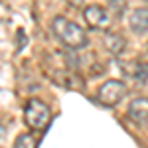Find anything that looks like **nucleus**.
Masks as SVG:
<instances>
[{
    "instance_id": "f03ea898",
    "label": "nucleus",
    "mask_w": 148,
    "mask_h": 148,
    "mask_svg": "<svg viewBox=\"0 0 148 148\" xmlns=\"http://www.w3.org/2000/svg\"><path fill=\"white\" fill-rule=\"evenodd\" d=\"M24 121H26L28 128L42 130L49 121V107L40 99H30L24 107Z\"/></svg>"
},
{
    "instance_id": "9d476101",
    "label": "nucleus",
    "mask_w": 148,
    "mask_h": 148,
    "mask_svg": "<svg viewBox=\"0 0 148 148\" xmlns=\"http://www.w3.org/2000/svg\"><path fill=\"white\" fill-rule=\"evenodd\" d=\"M126 2H128V0H109L111 8H114L116 14H123V10L126 8Z\"/></svg>"
},
{
    "instance_id": "0eeeda50",
    "label": "nucleus",
    "mask_w": 148,
    "mask_h": 148,
    "mask_svg": "<svg viewBox=\"0 0 148 148\" xmlns=\"http://www.w3.org/2000/svg\"><path fill=\"white\" fill-rule=\"evenodd\" d=\"M103 46H105V49L109 51V53H113V56H121L123 51L126 49V42L123 36L119 34H105V38H103Z\"/></svg>"
},
{
    "instance_id": "7ed1b4c3",
    "label": "nucleus",
    "mask_w": 148,
    "mask_h": 148,
    "mask_svg": "<svg viewBox=\"0 0 148 148\" xmlns=\"http://www.w3.org/2000/svg\"><path fill=\"white\" fill-rule=\"evenodd\" d=\"M126 95V85L119 79H109L101 85V89L97 93V101L103 107H114L123 101Z\"/></svg>"
},
{
    "instance_id": "1a4fd4ad",
    "label": "nucleus",
    "mask_w": 148,
    "mask_h": 148,
    "mask_svg": "<svg viewBox=\"0 0 148 148\" xmlns=\"http://www.w3.org/2000/svg\"><path fill=\"white\" fill-rule=\"evenodd\" d=\"M36 138L32 134H20V136L16 138V142H14V148H36Z\"/></svg>"
},
{
    "instance_id": "6e6552de",
    "label": "nucleus",
    "mask_w": 148,
    "mask_h": 148,
    "mask_svg": "<svg viewBox=\"0 0 148 148\" xmlns=\"http://www.w3.org/2000/svg\"><path fill=\"white\" fill-rule=\"evenodd\" d=\"M130 75H132V77H134V79H136L138 83H144V81L148 79V63H144V61L136 59V61L132 63Z\"/></svg>"
},
{
    "instance_id": "20e7f679",
    "label": "nucleus",
    "mask_w": 148,
    "mask_h": 148,
    "mask_svg": "<svg viewBox=\"0 0 148 148\" xmlns=\"http://www.w3.org/2000/svg\"><path fill=\"white\" fill-rule=\"evenodd\" d=\"M83 18H85V22L89 24V28H93V30H107L109 24H111L109 12L105 10L103 6H99V4L85 6L83 8Z\"/></svg>"
},
{
    "instance_id": "4468645a",
    "label": "nucleus",
    "mask_w": 148,
    "mask_h": 148,
    "mask_svg": "<svg viewBox=\"0 0 148 148\" xmlns=\"http://www.w3.org/2000/svg\"><path fill=\"white\" fill-rule=\"evenodd\" d=\"M146 2H148V0H146Z\"/></svg>"
},
{
    "instance_id": "423d86ee",
    "label": "nucleus",
    "mask_w": 148,
    "mask_h": 148,
    "mask_svg": "<svg viewBox=\"0 0 148 148\" xmlns=\"http://www.w3.org/2000/svg\"><path fill=\"white\" fill-rule=\"evenodd\" d=\"M128 26L138 36L146 34L148 32V8H136V10H132L130 18H128Z\"/></svg>"
},
{
    "instance_id": "39448f33",
    "label": "nucleus",
    "mask_w": 148,
    "mask_h": 148,
    "mask_svg": "<svg viewBox=\"0 0 148 148\" xmlns=\"http://www.w3.org/2000/svg\"><path fill=\"white\" fill-rule=\"evenodd\" d=\"M126 116L136 125H144L148 121V97H136L134 101H130L126 109Z\"/></svg>"
},
{
    "instance_id": "f8f14e48",
    "label": "nucleus",
    "mask_w": 148,
    "mask_h": 148,
    "mask_svg": "<svg viewBox=\"0 0 148 148\" xmlns=\"http://www.w3.org/2000/svg\"><path fill=\"white\" fill-rule=\"evenodd\" d=\"M2 138H4V128L0 126V142H2Z\"/></svg>"
},
{
    "instance_id": "f257e3e1",
    "label": "nucleus",
    "mask_w": 148,
    "mask_h": 148,
    "mask_svg": "<svg viewBox=\"0 0 148 148\" xmlns=\"http://www.w3.org/2000/svg\"><path fill=\"white\" fill-rule=\"evenodd\" d=\"M51 32L69 49H81V47H85L89 44L87 32L81 28L79 24L71 22V20L63 18V16H56L51 20Z\"/></svg>"
},
{
    "instance_id": "9b49d317",
    "label": "nucleus",
    "mask_w": 148,
    "mask_h": 148,
    "mask_svg": "<svg viewBox=\"0 0 148 148\" xmlns=\"http://www.w3.org/2000/svg\"><path fill=\"white\" fill-rule=\"evenodd\" d=\"M69 6H73V8H81L83 6V0H65Z\"/></svg>"
},
{
    "instance_id": "ddd939ff",
    "label": "nucleus",
    "mask_w": 148,
    "mask_h": 148,
    "mask_svg": "<svg viewBox=\"0 0 148 148\" xmlns=\"http://www.w3.org/2000/svg\"><path fill=\"white\" fill-rule=\"evenodd\" d=\"M146 56H148V42H146Z\"/></svg>"
}]
</instances>
